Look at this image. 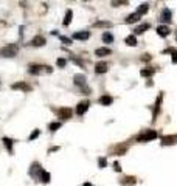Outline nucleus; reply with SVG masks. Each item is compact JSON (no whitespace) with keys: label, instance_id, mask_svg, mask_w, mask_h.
Returning <instances> with one entry per match:
<instances>
[{"label":"nucleus","instance_id":"2eb2a0df","mask_svg":"<svg viewBox=\"0 0 177 186\" xmlns=\"http://www.w3.org/2000/svg\"><path fill=\"white\" fill-rule=\"evenodd\" d=\"M89 37H90L89 31H76V33H73V39H76V41H87Z\"/></svg>","mask_w":177,"mask_h":186},{"label":"nucleus","instance_id":"9b49d317","mask_svg":"<svg viewBox=\"0 0 177 186\" xmlns=\"http://www.w3.org/2000/svg\"><path fill=\"white\" fill-rule=\"evenodd\" d=\"M107 68H109V64L104 62V61H100V62H97V65H95V73L103 75V73L107 71Z\"/></svg>","mask_w":177,"mask_h":186},{"label":"nucleus","instance_id":"ddd939ff","mask_svg":"<svg viewBox=\"0 0 177 186\" xmlns=\"http://www.w3.org/2000/svg\"><path fill=\"white\" fill-rule=\"evenodd\" d=\"M2 143H3V146L6 148V151H8L9 155L14 154V151H12V144H14V140H11V138H8V137H3V138H2Z\"/></svg>","mask_w":177,"mask_h":186},{"label":"nucleus","instance_id":"6ab92c4d","mask_svg":"<svg viewBox=\"0 0 177 186\" xmlns=\"http://www.w3.org/2000/svg\"><path fill=\"white\" fill-rule=\"evenodd\" d=\"M72 19H73V11L72 9H67V12H65V17H64V26H69L70 25V22H72Z\"/></svg>","mask_w":177,"mask_h":186},{"label":"nucleus","instance_id":"58836bf2","mask_svg":"<svg viewBox=\"0 0 177 186\" xmlns=\"http://www.w3.org/2000/svg\"><path fill=\"white\" fill-rule=\"evenodd\" d=\"M149 59H151V56H149V55H143V61H149Z\"/></svg>","mask_w":177,"mask_h":186},{"label":"nucleus","instance_id":"20e7f679","mask_svg":"<svg viewBox=\"0 0 177 186\" xmlns=\"http://www.w3.org/2000/svg\"><path fill=\"white\" fill-rule=\"evenodd\" d=\"M158 20H160L162 23H169V22L172 20V12H171V9H169V8H163L162 12H160Z\"/></svg>","mask_w":177,"mask_h":186},{"label":"nucleus","instance_id":"9d476101","mask_svg":"<svg viewBox=\"0 0 177 186\" xmlns=\"http://www.w3.org/2000/svg\"><path fill=\"white\" fill-rule=\"evenodd\" d=\"M89 105H90V102L86 99V101H81L78 105H76V113L81 116V115H84L87 110H89Z\"/></svg>","mask_w":177,"mask_h":186},{"label":"nucleus","instance_id":"f8f14e48","mask_svg":"<svg viewBox=\"0 0 177 186\" xmlns=\"http://www.w3.org/2000/svg\"><path fill=\"white\" fill-rule=\"evenodd\" d=\"M177 143V135H165L162 137V144L163 146H172Z\"/></svg>","mask_w":177,"mask_h":186},{"label":"nucleus","instance_id":"f704fd0d","mask_svg":"<svg viewBox=\"0 0 177 186\" xmlns=\"http://www.w3.org/2000/svg\"><path fill=\"white\" fill-rule=\"evenodd\" d=\"M81 90H83V93H84V95H90V93H92V90H90V87H89V85L83 87V88H81Z\"/></svg>","mask_w":177,"mask_h":186},{"label":"nucleus","instance_id":"c756f323","mask_svg":"<svg viewBox=\"0 0 177 186\" xmlns=\"http://www.w3.org/2000/svg\"><path fill=\"white\" fill-rule=\"evenodd\" d=\"M56 65H58L59 68H64L65 65H67V59H64V58H59V59L56 61Z\"/></svg>","mask_w":177,"mask_h":186},{"label":"nucleus","instance_id":"423d86ee","mask_svg":"<svg viewBox=\"0 0 177 186\" xmlns=\"http://www.w3.org/2000/svg\"><path fill=\"white\" fill-rule=\"evenodd\" d=\"M45 44H47V39L42 34H36L31 41H30V45L31 47H44Z\"/></svg>","mask_w":177,"mask_h":186},{"label":"nucleus","instance_id":"e433bc0d","mask_svg":"<svg viewBox=\"0 0 177 186\" xmlns=\"http://www.w3.org/2000/svg\"><path fill=\"white\" fill-rule=\"evenodd\" d=\"M114 168H115V171H117V172H120V171H121V168H120V164H118L117 161L114 163Z\"/></svg>","mask_w":177,"mask_h":186},{"label":"nucleus","instance_id":"cd10ccee","mask_svg":"<svg viewBox=\"0 0 177 186\" xmlns=\"http://www.w3.org/2000/svg\"><path fill=\"white\" fill-rule=\"evenodd\" d=\"M61 126H62V123H59V121L50 123V124H48V130H50V132H56L58 129H61Z\"/></svg>","mask_w":177,"mask_h":186},{"label":"nucleus","instance_id":"4be33fe9","mask_svg":"<svg viewBox=\"0 0 177 186\" xmlns=\"http://www.w3.org/2000/svg\"><path fill=\"white\" fill-rule=\"evenodd\" d=\"M124 42H126V45H129V47H135V45H137V37H135L134 34H129V36L124 39Z\"/></svg>","mask_w":177,"mask_h":186},{"label":"nucleus","instance_id":"1a4fd4ad","mask_svg":"<svg viewBox=\"0 0 177 186\" xmlns=\"http://www.w3.org/2000/svg\"><path fill=\"white\" fill-rule=\"evenodd\" d=\"M11 88L12 90H22V91H31V85H28L26 82H14V84H11Z\"/></svg>","mask_w":177,"mask_h":186},{"label":"nucleus","instance_id":"0eeeda50","mask_svg":"<svg viewBox=\"0 0 177 186\" xmlns=\"http://www.w3.org/2000/svg\"><path fill=\"white\" fill-rule=\"evenodd\" d=\"M72 115H73V110L70 107H61V109H58V118H61V119H70Z\"/></svg>","mask_w":177,"mask_h":186},{"label":"nucleus","instance_id":"4c0bfd02","mask_svg":"<svg viewBox=\"0 0 177 186\" xmlns=\"http://www.w3.org/2000/svg\"><path fill=\"white\" fill-rule=\"evenodd\" d=\"M59 148H58V146H54V148H50L48 149V154H51V152H54V151H58Z\"/></svg>","mask_w":177,"mask_h":186},{"label":"nucleus","instance_id":"6e6552de","mask_svg":"<svg viewBox=\"0 0 177 186\" xmlns=\"http://www.w3.org/2000/svg\"><path fill=\"white\" fill-rule=\"evenodd\" d=\"M73 82H75V85H78L79 88H83V87H86L87 85V78H86V75H75L73 76Z\"/></svg>","mask_w":177,"mask_h":186},{"label":"nucleus","instance_id":"a211bd4d","mask_svg":"<svg viewBox=\"0 0 177 186\" xmlns=\"http://www.w3.org/2000/svg\"><path fill=\"white\" fill-rule=\"evenodd\" d=\"M149 26H151L149 23H141V25H138V26H135V28H134V33H135V34H141V33H145L146 30H149Z\"/></svg>","mask_w":177,"mask_h":186},{"label":"nucleus","instance_id":"412c9836","mask_svg":"<svg viewBox=\"0 0 177 186\" xmlns=\"http://www.w3.org/2000/svg\"><path fill=\"white\" fill-rule=\"evenodd\" d=\"M135 181H137L135 177H124L123 180H121V184H123V186H134Z\"/></svg>","mask_w":177,"mask_h":186},{"label":"nucleus","instance_id":"c9c22d12","mask_svg":"<svg viewBox=\"0 0 177 186\" xmlns=\"http://www.w3.org/2000/svg\"><path fill=\"white\" fill-rule=\"evenodd\" d=\"M73 59V62L76 64V65H79V67H84V64H83V61H79V59H76V58H72Z\"/></svg>","mask_w":177,"mask_h":186},{"label":"nucleus","instance_id":"aec40b11","mask_svg":"<svg viewBox=\"0 0 177 186\" xmlns=\"http://www.w3.org/2000/svg\"><path fill=\"white\" fill-rule=\"evenodd\" d=\"M50 180H51V175H50V172H47V171H42V174L39 175V181H42V183H50Z\"/></svg>","mask_w":177,"mask_h":186},{"label":"nucleus","instance_id":"a878e982","mask_svg":"<svg viewBox=\"0 0 177 186\" xmlns=\"http://www.w3.org/2000/svg\"><path fill=\"white\" fill-rule=\"evenodd\" d=\"M154 73H155V70H154V68H143V70L140 71V75H141L143 78H151Z\"/></svg>","mask_w":177,"mask_h":186},{"label":"nucleus","instance_id":"f03ea898","mask_svg":"<svg viewBox=\"0 0 177 186\" xmlns=\"http://www.w3.org/2000/svg\"><path fill=\"white\" fill-rule=\"evenodd\" d=\"M44 70H45L47 73H51V71H53L51 67H48V65H40V64H31V65H28V73H30V75H34V76L40 75Z\"/></svg>","mask_w":177,"mask_h":186},{"label":"nucleus","instance_id":"f3484780","mask_svg":"<svg viewBox=\"0 0 177 186\" xmlns=\"http://www.w3.org/2000/svg\"><path fill=\"white\" fill-rule=\"evenodd\" d=\"M98 102H100L101 105H111V104L114 102V98L109 96V95H103V96L98 99Z\"/></svg>","mask_w":177,"mask_h":186},{"label":"nucleus","instance_id":"2f4dec72","mask_svg":"<svg viewBox=\"0 0 177 186\" xmlns=\"http://www.w3.org/2000/svg\"><path fill=\"white\" fill-rule=\"evenodd\" d=\"M59 39H61L62 44H65V45H72V39H70V37H67V36H59Z\"/></svg>","mask_w":177,"mask_h":186},{"label":"nucleus","instance_id":"ea45409f","mask_svg":"<svg viewBox=\"0 0 177 186\" xmlns=\"http://www.w3.org/2000/svg\"><path fill=\"white\" fill-rule=\"evenodd\" d=\"M83 186H92V184H90V183H84Z\"/></svg>","mask_w":177,"mask_h":186},{"label":"nucleus","instance_id":"7c9ffc66","mask_svg":"<svg viewBox=\"0 0 177 186\" xmlns=\"http://www.w3.org/2000/svg\"><path fill=\"white\" fill-rule=\"evenodd\" d=\"M39 134H40V130H39V129H34V130H33V134L28 137V141H33V140H36V138L39 137Z\"/></svg>","mask_w":177,"mask_h":186},{"label":"nucleus","instance_id":"473e14b6","mask_svg":"<svg viewBox=\"0 0 177 186\" xmlns=\"http://www.w3.org/2000/svg\"><path fill=\"white\" fill-rule=\"evenodd\" d=\"M124 152H126V146H117V148H115V154L117 155H121Z\"/></svg>","mask_w":177,"mask_h":186},{"label":"nucleus","instance_id":"7ed1b4c3","mask_svg":"<svg viewBox=\"0 0 177 186\" xmlns=\"http://www.w3.org/2000/svg\"><path fill=\"white\" fill-rule=\"evenodd\" d=\"M157 137H158L157 130L149 129V130H145L143 134H140V135L137 137V141H138V143H146V141H152V140H155Z\"/></svg>","mask_w":177,"mask_h":186},{"label":"nucleus","instance_id":"c85d7f7f","mask_svg":"<svg viewBox=\"0 0 177 186\" xmlns=\"http://www.w3.org/2000/svg\"><path fill=\"white\" fill-rule=\"evenodd\" d=\"M160 102H162V95L158 96V99H157V102H155V109H154V121H155V118H157V112H158V109H160Z\"/></svg>","mask_w":177,"mask_h":186},{"label":"nucleus","instance_id":"72a5a7b5","mask_svg":"<svg viewBox=\"0 0 177 186\" xmlns=\"http://www.w3.org/2000/svg\"><path fill=\"white\" fill-rule=\"evenodd\" d=\"M98 166H100L101 169L107 166V160H106V158H103V157H101V158H98Z\"/></svg>","mask_w":177,"mask_h":186},{"label":"nucleus","instance_id":"bb28decb","mask_svg":"<svg viewBox=\"0 0 177 186\" xmlns=\"http://www.w3.org/2000/svg\"><path fill=\"white\" fill-rule=\"evenodd\" d=\"M103 42H104V44H112V42H114V36L109 33V31H106V33L103 34Z\"/></svg>","mask_w":177,"mask_h":186},{"label":"nucleus","instance_id":"39448f33","mask_svg":"<svg viewBox=\"0 0 177 186\" xmlns=\"http://www.w3.org/2000/svg\"><path fill=\"white\" fill-rule=\"evenodd\" d=\"M42 171H44V169H42V166H40L37 161H34V163H31V166H30V171H28V172H30V175H31L33 178H39V175L42 174Z\"/></svg>","mask_w":177,"mask_h":186},{"label":"nucleus","instance_id":"4468645a","mask_svg":"<svg viewBox=\"0 0 177 186\" xmlns=\"http://www.w3.org/2000/svg\"><path fill=\"white\" fill-rule=\"evenodd\" d=\"M95 55L98 58H104V56H111L112 55V50L107 48V47H101V48H97L95 50Z\"/></svg>","mask_w":177,"mask_h":186},{"label":"nucleus","instance_id":"393cba45","mask_svg":"<svg viewBox=\"0 0 177 186\" xmlns=\"http://www.w3.org/2000/svg\"><path fill=\"white\" fill-rule=\"evenodd\" d=\"M140 20V16L137 14V12H134V14H129L126 17V23H134V22H138Z\"/></svg>","mask_w":177,"mask_h":186},{"label":"nucleus","instance_id":"dca6fc26","mask_svg":"<svg viewBox=\"0 0 177 186\" xmlns=\"http://www.w3.org/2000/svg\"><path fill=\"white\" fill-rule=\"evenodd\" d=\"M169 33H171L169 26H166V25H158V26H157V34H158L160 37H166Z\"/></svg>","mask_w":177,"mask_h":186},{"label":"nucleus","instance_id":"b1692460","mask_svg":"<svg viewBox=\"0 0 177 186\" xmlns=\"http://www.w3.org/2000/svg\"><path fill=\"white\" fill-rule=\"evenodd\" d=\"M93 26H97V28H111L112 23L107 22V20H100V22H95Z\"/></svg>","mask_w":177,"mask_h":186},{"label":"nucleus","instance_id":"5701e85b","mask_svg":"<svg viewBox=\"0 0 177 186\" xmlns=\"http://www.w3.org/2000/svg\"><path fill=\"white\" fill-rule=\"evenodd\" d=\"M148 9H149V5H148V3H141V5L137 8V11H135V12H137V14L141 17L143 14H146V12H148Z\"/></svg>","mask_w":177,"mask_h":186},{"label":"nucleus","instance_id":"f257e3e1","mask_svg":"<svg viewBox=\"0 0 177 186\" xmlns=\"http://www.w3.org/2000/svg\"><path fill=\"white\" fill-rule=\"evenodd\" d=\"M17 51H19V45L17 44H8V45L0 48V56L11 59V58H16L17 56Z\"/></svg>","mask_w":177,"mask_h":186}]
</instances>
